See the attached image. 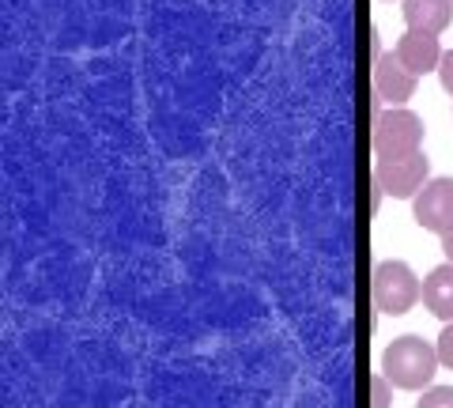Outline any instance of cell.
<instances>
[{"mask_svg":"<svg viewBox=\"0 0 453 408\" xmlns=\"http://www.w3.org/2000/svg\"><path fill=\"white\" fill-rule=\"evenodd\" d=\"M371 291H374V306L381 314L401 318L423 299V284L404 261H381L374 276H371Z\"/></svg>","mask_w":453,"mask_h":408,"instance_id":"obj_3","label":"cell"},{"mask_svg":"<svg viewBox=\"0 0 453 408\" xmlns=\"http://www.w3.org/2000/svg\"><path fill=\"white\" fill-rule=\"evenodd\" d=\"M423 303L427 311L442 321H453V261L438 265V269L423 280Z\"/></svg>","mask_w":453,"mask_h":408,"instance_id":"obj_9","label":"cell"},{"mask_svg":"<svg viewBox=\"0 0 453 408\" xmlns=\"http://www.w3.org/2000/svg\"><path fill=\"white\" fill-rule=\"evenodd\" d=\"M416 408H453V386H431L416 401Z\"/></svg>","mask_w":453,"mask_h":408,"instance_id":"obj_10","label":"cell"},{"mask_svg":"<svg viewBox=\"0 0 453 408\" xmlns=\"http://www.w3.org/2000/svg\"><path fill=\"white\" fill-rule=\"evenodd\" d=\"M442 250H446V258L453 261V231H446V235H442Z\"/></svg>","mask_w":453,"mask_h":408,"instance_id":"obj_14","label":"cell"},{"mask_svg":"<svg viewBox=\"0 0 453 408\" xmlns=\"http://www.w3.org/2000/svg\"><path fill=\"white\" fill-rule=\"evenodd\" d=\"M423 144V121L412 110H401L393 106L386 114L374 118V129H371V148L378 159H404V156H416Z\"/></svg>","mask_w":453,"mask_h":408,"instance_id":"obj_2","label":"cell"},{"mask_svg":"<svg viewBox=\"0 0 453 408\" xmlns=\"http://www.w3.org/2000/svg\"><path fill=\"white\" fill-rule=\"evenodd\" d=\"M438 80H442V88L453 95V50L442 53V65H438Z\"/></svg>","mask_w":453,"mask_h":408,"instance_id":"obj_13","label":"cell"},{"mask_svg":"<svg viewBox=\"0 0 453 408\" xmlns=\"http://www.w3.org/2000/svg\"><path fill=\"white\" fill-rule=\"evenodd\" d=\"M389 378L386 374H374L371 378V408H389Z\"/></svg>","mask_w":453,"mask_h":408,"instance_id":"obj_11","label":"cell"},{"mask_svg":"<svg viewBox=\"0 0 453 408\" xmlns=\"http://www.w3.org/2000/svg\"><path fill=\"white\" fill-rule=\"evenodd\" d=\"M416 80L419 76L401 58H396V50L374 58V91H378V98H386V103L401 106L404 98H412L416 95Z\"/></svg>","mask_w":453,"mask_h":408,"instance_id":"obj_6","label":"cell"},{"mask_svg":"<svg viewBox=\"0 0 453 408\" xmlns=\"http://www.w3.org/2000/svg\"><path fill=\"white\" fill-rule=\"evenodd\" d=\"M438 348H431L423 336H396V341L381 351V374L389 378L396 389H427L438 371Z\"/></svg>","mask_w":453,"mask_h":408,"instance_id":"obj_1","label":"cell"},{"mask_svg":"<svg viewBox=\"0 0 453 408\" xmlns=\"http://www.w3.org/2000/svg\"><path fill=\"white\" fill-rule=\"evenodd\" d=\"M453 19V0H404V23L408 31L442 35Z\"/></svg>","mask_w":453,"mask_h":408,"instance_id":"obj_8","label":"cell"},{"mask_svg":"<svg viewBox=\"0 0 453 408\" xmlns=\"http://www.w3.org/2000/svg\"><path fill=\"white\" fill-rule=\"evenodd\" d=\"M416 223L431 235L453 231V178H431L412 201Z\"/></svg>","mask_w":453,"mask_h":408,"instance_id":"obj_5","label":"cell"},{"mask_svg":"<svg viewBox=\"0 0 453 408\" xmlns=\"http://www.w3.org/2000/svg\"><path fill=\"white\" fill-rule=\"evenodd\" d=\"M438 359H442L446 367L453 371V321H446L442 336H438Z\"/></svg>","mask_w":453,"mask_h":408,"instance_id":"obj_12","label":"cell"},{"mask_svg":"<svg viewBox=\"0 0 453 408\" xmlns=\"http://www.w3.org/2000/svg\"><path fill=\"white\" fill-rule=\"evenodd\" d=\"M427 174H431V159L423 151L404 159H374V181L396 201H416V193L427 186Z\"/></svg>","mask_w":453,"mask_h":408,"instance_id":"obj_4","label":"cell"},{"mask_svg":"<svg viewBox=\"0 0 453 408\" xmlns=\"http://www.w3.org/2000/svg\"><path fill=\"white\" fill-rule=\"evenodd\" d=\"M396 58H401L416 76L423 73H438L442 65V50H438V35L427 31H408L401 42H396Z\"/></svg>","mask_w":453,"mask_h":408,"instance_id":"obj_7","label":"cell"}]
</instances>
